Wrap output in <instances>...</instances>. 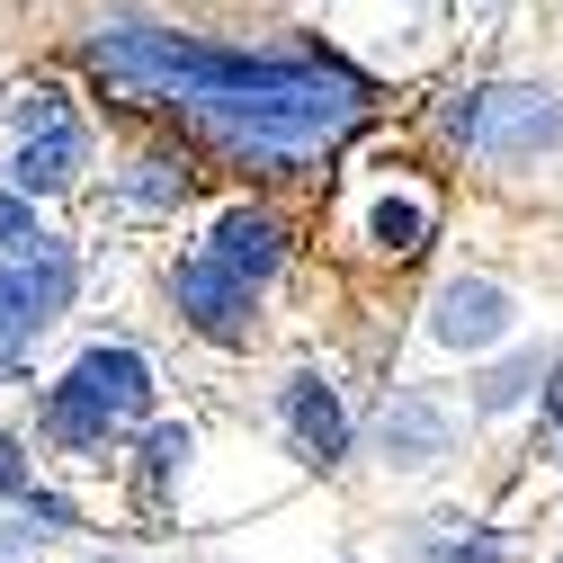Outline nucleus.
I'll list each match as a JSON object with an SVG mask.
<instances>
[{"label":"nucleus","instance_id":"nucleus-1","mask_svg":"<svg viewBox=\"0 0 563 563\" xmlns=\"http://www.w3.org/2000/svg\"><path fill=\"white\" fill-rule=\"evenodd\" d=\"M90 63L108 81L144 90V99H170L188 117H206L216 134L268 153V162H296V153H322L358 125V81L349 73H313V63H251V54H224V45H197L179 27H144V19H117L99 27Z\"/></svg>","mask_w":563,"mask_h":563},{"label":"nucleus","instance_id":"nucleus-2","mask_svg":"<svg viewBox=\"0 0 563 563\" xmlns=\"http://www.w3.org/2000/svg\"><path fill=\"white\" fill-rule=\"evenodd\" d=\"M456 134H465L474 153H492V162H528V153H554L563 144V99L537 90V81H501V90H483L456 117Z\"/></svg>","mask_w":563,"mask_h":563},{"label":"nucleus","instance_id":"nucleus-3","mask_svg":"<svg viewBox=\"0 0 563 563\" xmlns=\"http://www.w3.org/2000/svg\"><path fill=\"white\" fill-rule=\"evenodd\" d=\"M376 448H385L394 474H430V465L456 456V420H448L439 394H394L385 420H376Z\"/></svg>","mask_w":563,"mask_h":563},{"label":"nucleus","instance_id":"nucleus-4","mask_svg":"<svg viewBox=\"0 0 563 563\" xmlns=\"http://www.w3.org/2000/svg\"><path fill=\"white\" fill-rule=\"evenodd\" d=\"M179 313H188L206 340H242L251 277H242V268H224V260H179Z\"/></svg>","mask_w":563,"mask_h":563},{"label":"nucleus","instance_id":"nucleus-5","mask_svg":"<svg viewBox=\"0 0 563 563\" xmlns=\"http://www.w3.org/2000/svg\"><path fill=\"white\" fill-rule=\"evenodd\" d=\"M501 331H510V296H501V287L456 277V287L439 296V340H448V349H492Z\"/></svg>","mask_w":563,"mask_h":563},{"label":"nucleus","instance_id":"nucleus-6","mask_svg":"<svg viewBox=\"0 0 563 563\" xmlns=\"http://www.w3.org/2000/svg\"><path fill=\"white\" fill-rule=\"evenodd\" d=\"M73 385L99 394L117 420H144V411H153V367L134 358V349H90V358L73 367Z\"/></svg>","mask_w":563,"mask_h":563},{"label":"nucleus","instance_id":"nucleus-7","mask_svg":"<svg viewBox=\"0 0 563 563\" xmlns=\"http://www.w3.org/2000/svg\"><path fill=\"white\" fill-rule=\"evenodd\" d=\"M287 430H296V448H305L313 465L349 456V420H340V394H331L322 376H296V385H287Z\"/></svg>","mask_w":563,"mask_h":563},{"label":"nucleus","instance_id":"nucleus-8","mask_svg":"<svg viewBox=\"0 0 563 563\" xmlns=\"http://www.w3.org/2000/svg\"><path fill=\"white\" fill-rule=\"evenodd\" d=\"M73 170H81V134H73V117H45V125H27V144H19V188H27V197H45V188H73Z\"/></svg>","mask_w":563,"mask_h":563},{"label":"nucleus","instance_id":"nucleus-9","mask_svg":"<svg viewBox=\"0 0 563 563\" xmlns=\"http://www.w3.org/2000/svg\"><path fill=\"white\" fill-rule=\"evenodd\" d=\"M216 260L242 268V277H268V268H277V224L251 216V206H233V216L216 224Z\"/></svg>","mask_w":563,"mask_h":563},{"label":"nucleus","instance_id":"nucleus-10","mask_svg":"<svg viewBox=\"0 0 563 563\" xmlns=\"http://www.w3.org/2000/svg\"><path fill=\"white\" fill-rule=\"evenodd\" d=\"M45 430H54V439H73V448H90V439H108V430H117V411H108L99 394H81V385H54Z\"/></svg>","mask_w":563,"mask_h":563},{"label":"nucleus","instance_id":"nucleus-11","mask_svg":"<svg viewBox=\"0 0 563 563\" xmlns=\"http://www.w3.org/2000/svg\"><path fill=\"white\" fill-rule=\"evenodd\" d=\"M36 331H45V313L27 305V277H19V268H0V367H10Z\"/></svg>","mask_w":563,"mask_h":563},{"label":"nucleus","instance_id":"nucleus-12","mask_svg":"<svg viewBox=\"0 0 563 563\" xmlns=\"http://www.w3.org/2000/svg\"><path fill=\"white\" fill-rule=\"evenodd\" d=\"M528 394H537V358H510V367H492V376L474 385L483 411H510V402H528Z\"/></svg>","mask_w":563,"mask_h":563},{"label":"nucleus","instance_id":"nucleus-13","mask_svg":"<svg viewBox=\"0 0 563 563\" xmlns=\"http://www.w3.org/2000/svg\"><path fill=\"white\" fill-rule=\"evenodd\" d=\"M420 233H430V216H420L411 197H402V206H394V197L376 206V242H385V251H420Z\"/></svg>","mask_w":563,"mask_h":563},{"label":"nucleus","instance_id":"nucleus-14","mask_svg":"<svg viewBox=\"0 0 563 563\" xmlns=\"http://www.w3.org/2000/svg\"><path fill=\"white\" fill-rule=\"evenodd\" d=\"M0 242H10V251L36 242V206H27V197H0Z\"/></svg>","mask_w":563,"mask_h":563},{"label":"nucleus","instance_id":"nucleus-15","mask_svg":"<svg viewBox=\"0 0 563 563\" xmlns=\"http://www.w3.org/2000/svg\"><path fill=\"white\" fill-rule=\"evenodd\" d=\"M144 456H153V474H170V465L188 456V439H179V430H153V448H144Z\"/></svg>","mask_w":563,"mask_h":563},{"label":"nucleus","instance_id":"nucleus-16","mask_svg":"<svg viewBox=\"0 0 563 563\" xmlns=\"http://www.w3.org/2000/svg\"><path fill=\"white\" fill-rule=\"evenodd\" d=\"M0 492H10V501H27V492H36V483L19 474V448H10V439H0Z\"/></svg>","mask_w":563,"mask_h":563}]
</instances>
